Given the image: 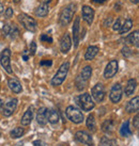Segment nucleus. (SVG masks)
<instances>
[{
	"label": "nucleus",
	"instance_id": "f257e3e1",
	"mask_svg": "<svg viewBox=\"0 0 139 146\" xmlns=\"http://www.w3.org/2000/svg\"><path fill=\"white\" fill-rule=\"evenodd\" d=\"M69 68H70V63L69 62H64V63L59 67L58 72L53 77V79H51V85L58 86V85L61 84L62 82L65 80L66 76H67Z\"/></svg>",
	"mask_w": 139,
	"mask_h": 146
},
{
	"label": "nucleus",
	"instance_id": "f03ea898",
	"mask_svg": "<svg viewBox=\"0 0 139 146\" xmlns=\"http://www.w3.org/2000/svg\"><path fill=\"white\" fill-rule=\"evenodd\" d=\"M66 116L71 122L74 124H80L84 121V114L79 109L75 108L74 106H69L65 110Z\"/></svg>",
	"mask_w": 139,
	"mask_h": 146
},
{
	"label": "nucleus",
	"instance_id": "7ed1b4c3",
	"mask_svg": "<svg viewBox=\"0 0 139 146\" xmlns=\"http://www.w3.org/2000/svg\"><path fill=\"white\" fill-rule=\"evenodd\" d=\"M77 99H78V105L80 106V108L84 111L89 112V111H91L95 107V104H94L93 99L91 98V95L89 93L82 94Z\"/></svg>",
	"mask_w": 139,
	"mask_h": 146
},
{
	"label": "nucleus",
	"instance_id": "20e7f679",
	"mask_svg": "<svg viewBox=\"0 0 139 146\" xmlns=\"http://www.w3.org/2000/svg\"><path fill=\"white\" fill-rule=\"evenodd\" d=\"M18 21L24 26L25 29H27L30 32H35V30H37V21H35L34 18L23 13V14L18 15Z\"/></svg>",
	"mask_w": 139,
	"mask_h": 146
},
{
	"label": "nucleus",
	"instance_id": "39448f33",
	"mask_svg": "<svg viewBox=\"0 0 139 146\" xmlns=\"http://www.w3.org/2000/svg\"><path fill=\"white\" fill-rule=\"evenodd\" d=\"M73 8V4H71L69 7H66L62 10L61 14H60V25L65 27L72 21L74 17V13H75V9Z\"/></svg>",
	"mask_w": 139,
	"mask_h": 146
},
{
	"label": "nucleus",
	"instance_id": "423d86ee",
	"mask_svg": "<svg viewBox=\"0 0 139 146\" xmlns=\"http://www.w3.org/2000/svg\"><path fill=\"white\" fill-rule=\"evenodd\" d=\"M10 58H11V50L10 49H3L1 54H0V64H1V66L3 67V69L7 73L12 74L13 70L11 68Z\"/></svg>",
	"mask_w": 139,
	"mask_h": 146
},
{
	"label": "nucleus",
	"instance_id": "0eeeda50",
	"mask_svg": "<svg viewBox=\"0 0 139 146\" xmlns=\"http://www.w3.org/2000/svg\"><path fill=\"white\" fill-rule=\"evenodd\" d=\"M91 94H92V97L98 102H103L104 98H105V89H104V85L102 83L95 84L92 88V90H91Z\"/></svg>",
	"mask_w": 139,
	"mask_h": 146
},
{
	"label": "nucleus",
	"instance_id": "6e6552de",
	"mask_svg": "<svg viewBox=\"0 0 139 146\" xmlns=\"http://www.w3.org/2000/svg\"><path fill=\"white\" fill-rule=\"evenodd\" d=\"M118 69H119L118 61L117 60H111L107 64L106 68L104 70V77L106 78V79H110V78H112L116 74L118 73Z\"/></svg>",
	"mask_w": 139,
	"mask_h": 146
},
{
	"label": "nucleus",
	"instance_id": "1a4fd4ad",
	"mask_svg": "<svg viewBox=\"0 0 139 146\" xmlns=\"http://www.w3.org/2000/svg\"><path fill=\"white\" fill-rule=\"evenodd\" d=\"M122 86L119 84V83H116L112 88H111V91H110V95H109V97H110V100L114 104H117L121 100V98H122Z\"/></svg>",
	"mask_w": 139,
	"mask_h": 146
},
{
	"label": "nucleus",
	"instance_id": "9d476101",
	"mask_svg": "<svg viewBox=\"0 0 139 146\" xmlns=\"http://www.w3.org/2000/svg\"><path fill=\"white\" fill-rule=\"evenodd\" d=\"M75 139L77 140L78 142L87 144V145H89V146L93 145V140H92V137H91L88 132H86V131H77L76 134H75Z\"/></svg>",
	"mask_w": 139,
	"mask_h": 146
},
{
	"label": "nucleus",
	"instance_id": "9b49d317",
	"mask_svg": "<svg viewBox=\"0 0 139 146\" xmlns=\"http://www.w3.org/2000/svg\"><path fill=\"white\" fill-rule=\"evenodd\" d=\"M82 18L84 21H86L88 25H92L93 23V18H94V11L93 9L88 7V5H84L82 10Z\"/></svg>",
	"mask_w": 139,
	"mask_h": 146
},
{
	"label": "nucleus",
	"instance_id": "f8f14e48",
	"mask_svg": "<svg viewBox=\"0 0 139 146\" xmlns=\"http://www.w3.org/2000/svg\"><path fill=\"white\" fill-rule=\"evenodd\" d=\"M17 104H18V100H17L16 98L11 99L9 102H7L5 106L3 107V115L4 116H11V115L15 112V110H16Z\"/></svg>",
	"mask_w": 139,
	"mask_h": 146
},
{
	"label": "nucleus",
	"instance_id": "ddd939ff",
	"mask_svg": "<svg viewBox=\"0 0 139 146\" xmlns=\"http://www.w3.org/2000/svg\"><path fill=\"white\" fill-rule=\"evenodd\" d=\"M79 29H80V18L76 17V19L74 21L73 26V40H74V47L77 48L78 42H79Z\"/></svg>",
	"mask_w": 139,
	"mask_h": 146
},
{
	"label": "nucleus",
	"instance_id": "4468645a",
	"mask_svg": "<svg viewBox=\"0 0 139 146\" xmlns=\"http://www.w3.org/2000/svg\"><path fill=\"white\" fill-rule=\"evenodd\" d=\"M8 85L9 88L11 89V91L12 92H14V93H21V91H23V88H21V82H19V80L17 79V78H10L8 80Z\"/></svg>",
	"mask_w": 139,
	"mask_h": 146
},
{
	"label": "nucleus",
	"instance_id": "2eb2a0df",
	"mask_svg": "<svg viewBox=\"0 0 139 146\" xmlns=\"http://www.w3.org/2000/svg\"><path fill=\"white\" fill-rule=\"evenodd\" d=\"M71 46H72V41H71V36H70L69 33H65L61 40V45H60V48H61V51L63 53H66L71 49Z\"/></svg>",
	"mask_w": 139,
	"mask_h": 146
},
{
	"label": "nucleus",
	"instance_id": "dca6fc26",
	"mask_svg": "<svg viewBox=\"0 0 139 146\" xmlns=\"http://www.w3.org/2000/svg\"><path fill=\"white\" fill-rule=\"evenodd\" d=\"M125 109L128 113H133V112H137L139 109V97L138 96H136L134 97L132 100L127 102L126 107H125Z\"/></svg>",
	"mask_w": 139,
	"mask_h": 146
},
{
	"label": "nucleus",
	"instance_id": "f3484780",
	"mask_svg": "<svg viewBox=\"0 0 139 146\" xmlns=\"http://www.w3.org/2000/svg\"><path fill=\"white\" fill-rule=\"evenodd\" d=\"M37 121L41 126L46 125V123H47V109L46 108H41L37 110Z\"/></svg>",
	"mask_w": 139,
	"mask_h": 146
},
{
	"label": "nucleus",
	"instance_id": "a211bd4d",
	"mask_svg": "<svg viewBox=\"0 0 139 146\" xmlns=\"http://www.w3.org/2000/svg\"><path fill=\"white\" fill-rule=\"evenodd\" d=\"M98 52V46H90V47H88L86 53H85V60H87V61L93 60L94 58L96 57Z\"/></svg>",
	"mask_w": 139,
	"mask_h": 146
},
{
	"label": "nucleus",
	"instance_id": "6ab92c4d",
	"mask_svg": "<svg viewBox=\"0 0 139 146\" xmlns=\"http://www.w3.org/2000/svg\"><path fill=\"white\" fill-rule=\"evenodd\" d=\"M32 117H33V108H29L26 112H25V114L23 115V117H21V125L24 126H28L30 123H31V121H32Z\"/></svg>",
	"mask_w": 139,
	"mask_h": 146
},
{
	"label": "nucleus",
	"instance_id": "aec40b11",
	"mask_svg": "<svg viewBox=\"0 0 139 146\" xmlns=\"http://www.w3.org/2000/svg\"><path fill=\"white\" fill-rule=\"evenodd\" d=\"M49 12V8L47 3H42L35 10V15L39 17H45Z\"/></svg>",
	"mask_w": 139,
	"mask_h": 146
},
{
	"label": "nucleus",
	"instance_id": "412c9836",
	"mask_svg": "<svg viewBox=\"0 0 139 146\" xmlns=\"http://www.w3.org/2000/svg\"><path fill=\"white\" fill-rule=\"evenodd\" d=\"M47 122L50 124H57L59 122V113L56 110H47Z\"/></svg>",
	"mask_w": 139,
	"mask_h": 146
},
{
	"label": "nucleus",
	"instance_id": "4be33fe9",
	"mask_svg": "<svg viewBox=\"0 0 139 146\" xmlns=\"http://www.w3.org/2000/svg\"><path fill=\"white\" fill-rule=\"evenodd\" d=\"M136 80L135 79H130L128 81H127V84L125 86V94H126L127 96H131L132 94L135 92V89H136Z\"/></svg>",
	"mask_w": 139,
	"mask_h": 146
},
{
	"label": "nucleus",
	"instance_id": "5701e85b",
	"mask_svg": "<svg viewBox=\"0 0 139 146\" xmlns=\"http://www.w3.org/2000/svg\"><path fill=\"white\" fill-rule=\"evenodd\" d=\"M120 133L122 137H131L132 135V131L130 129V121H125V122L123 123L122 127H121V129H120Z\"/></svg>",
	"mask_w": 139,
	"mask_h": 146
},
{
	"label": "nucleus",
	"instance_id": "b1692460",
	"mask_svg": "<svg viewBox=\"0 0 139 146\" xmlns=\"http://www.w3.org/2000/svg\"><path fill=\"white\" fill-rule=\"evenodd\" d=\"M91 75H92V67L91 66H86L84 67L80 73V77L85 80V81H88L91 78Z\"/></svg>",
	"mask_w": 139,
	"mask_h": 146
},
{
	"label": "nucleus",
	"instance_id": "393cba45",
	"mask_svg": "<svg viewBox=\"0 0 139 146\" xmlns=\"http://www.w3.org/2000/svg\"><path fill=\"white\" fill-rule=\"evenodd\" d=\"M132 27H133V21L132 19H126V21H124V24L121 26V28H120V33L121 34H124V33H126V32H128L130 30L132 29Z\"/></svg>",
	"mask_w": 139,
	"mask_h": 146
},
{
	"label": "nucleus",
	"instance_id": "a878e982",
	"mask_svg": "<svg viewBox=\"0 0 139 146\" xmlns=\"http://www.w3.org/2000/svg\"><path fill=\"white\" fill-rule=\"evenodd\" d=\"M102 129H103V131L106 132V133H111V131L114 129V122H112L111 119L106 121V122L103 124Z\"/></svg>",
	"mask_w": 139,
	"mask_h": 146
},
{
	"label": "nucleus",
	"instance_id": "bb28decb",
	"mask_svg": "<svg viewBox=\"0 0 139 146\" xmlns=\"http://www.w3.org/2000/svg\"><path fill=\"white\" fill-rule=\"evenodd\" d=\"M23 134H24V129H23V128H21V127L14 128V129L10 132V135H11V138H13V139L21 138Z\"/></svg>",
	"mask_w": 139,
	"mask_h": 146
},
{
	"label": "nucleus",
	"instance_id": "cd10ccee",
	"mask_svg": "<svg viewBox=\"0 0 139 146\" xmlns=\"http://www.w3.org/2000/svg\"><path fill=\"white\" fill-rule=\"evenodd\" d=\"M130 41H131L132 44H135L136 47H138V43H139V32L136 30L135 32H133L130 35Z\"/></svg>",
	"mask_w": 139,
	"mask_h": 146
},
{
	"label": "nucleus",
	"instance_id": "c85d7f7f",
	"mask_svg": "<svg viewBox=\"0 0 139 146\" xmlns=\"http://www.w3.org/2000/svg\"><path fill=\"white\" fill-rule=\"evenodd\" d=\"M87 127L90 130L95 129V119H94L93 114H90L87 118Z\"/></svg>",
	"mask_w": 139,
	"mask_h": 146
},
{
	"label": "nucleus",
	"instance_id": "c756f323",
	"mask_svg": "<svg viewBox=\"0 0 139 146\" xmlns=\"http://www.w3.org/2000/svg\"><path fill=\"white\" fill-rule=\"evenodd\" d=\"M86 83H87V81H85L80 76H78L77 79H76V85H77V89L79 90V91H82V89L86 88Z\"/></svg>",
	"mask_w": 139,
	"mask_h": 146
},
{
	"label": "nucleus",
	"instance_id": "7c9ffc66",
	"mask_svg": "<svg viewBox=\"0 0 139 146\" xmlns=\"http://www.w3.org/2000/svg\"><path fill=\"white\" fill-rule=\"evenodd\" d=\"M35 51H37V44L35 42H31L29 46V56H34Z\"/></svg>",
	"mask_w": 139,
	"mask_h": 146
},
{
	"label": "nucleus",
	"instance_id": "2f4dec72",
	"mask_svg": "<svg viewBox=\"0 0 139 146\" xmlns=\"http://www.w3.org/2000/svg\"><path fill=\"white\" fill-rule=\"evenodd\" d=\"M11 25L9 24H5L3 26V28H2V34H3L4 36H8L9 34H10V31H11Z\"/></svg>",
	"mask_w": 139,
	"mask_h": 146
},
{
	"label": "nucleus",
	"instance_id": "473e14b6",
	"mask_svg": "<svg viewBox=\"0 0 139 146\" xmlns=\"http://www.w3.org/2000/svg\"><path fill=\"white\" fill-rule=\"evenodd\" d=\"M18 34H19L18 29H17L16 27H11V31H10V34H9V35H11L12 38H15V37H17Z\"/></svg>",
	"mask_w": 139,
	"mask_h": 146
},
{
	"label": "nucleus",
	"instance_id": "72a5a7b5",
	"mask_svg": "<svg viewBox=\"0 0 139 146\" xmlns=\"http://www.w3.org/2000/svg\"><path fill=\"white\" fill-rule=\"evenodd\" d=\"M41 41L51 44V43H53V38H51L50 36H48L47 34H42V35H41Z\"/></svg>",
	"mask_w": 139,
	"mask_h": 146
},
{
	"label": "nucleus",
	"instance_id": "f704fd0d",
	"mask_svg": "<svg viewBox=\"0 0 139 146\" xmlns=\"http://www.w3.org/2000/svg\"><path fill=\"white\" fill-rule=\"evenodd\" d=\"M121 19L119 18V19H117V21H115V24H114V26H112V29L115 30V31H119L120 30V28H121Z\"/></svg>",
	"mask_w": 139,
	"mask_h": 146
},
{
	"label": "nucleus",
	"instance_id": "c9c22d12",
	"mask_svg": "<svg viewBox=\"0 0 139 146\" xmlns=\"http://www.w3.org/2000/svg\"><path fill=\"white\" fill-rule=\"evenodd\" d=\"M13 9L12 8H8L5 9V12H4V16L5 18H11L13 16Z\"/></svg>",
	"mask_w": 139,
	"mask_h": 146
},
{
	"label": "nucleus",
	"instance_id": "e433bc0d",
	"mask_svg": "<svg viewBox=\"0 0 139 146\" xmlns=\"http://www.w3.org/2000/svg\"><path fill=\"white\" fill-rule=\"evenodd\" d=\"M109 143H110V141L108 140L107 138H104L101 140V143H100V146H109Z\"/></svg>",
	"mask_w": 139,
	"mask_h": 146
},
{
	"label": "nucleus",
	"instance_id": "4c0bfd02",
	"mask_svg": "<svg viewBox=\"0 0 139 146\" xmlns=\"http://www.w3.org/2000/svg\"><path fill=\"white\" fill-rule=\"evenodd\" d=\"M51 64H53L51 60H43V61L40 62V65H41V66H50Z\"/></svg>",
	"mask_w": 139,
	"mask_h": 146
},
{
	"label": "nucleus",
	"instance_id": "58836bf2",
	"mask_svg": "<svg viewBox=\"0 0 139 146\" xmlns=\"http://www.w3.org/2000/svg\"><path fill=\"white\" fill-rule=\"evenodd\" d=\"M134 126H135V128L136 129H138V127H139V116H138V114L135 116V118H134Z\"/></svg>",
	"mask_w": 139,
	"mask_h": 146
},
{
	"label": "nucleus",
	"instance_id": "ea45409f",
	"mask_svg": "<svg viewBox=\"0 0 139 146\" xmlns=\"http://www.w3.org/2000/svg\"><path fill=\"white\" fill-rule=\"evenodd\" d=\"M23 59H24L25 61H28V59H29V51L28 50H25L24 52H23Z\"/></svg>",
	"mask_w": 139,
	"mask_h": 146
},
{
	"label": "nucleus",
	"instance_id": "a19ab883",
	"mask_svg": "<svg viewBox=\"0 0 139 146\" xmlns=\"http://www.w3.org/2000/svg\"><path fill=\"white\" fill-rule=\"evenodd\" d=\"M109 146H118V143L116 140H111L110 143H109Z\"/></svg>",
	"mask_w": 139,
	"mask_h": 146
},
{
	"label": "nucleus",
	"instance_id": "79ce46f5",
	"mask_svg": "<svg viewBox=\"0 0 139 146\" xmlns=\"http://www.w3.org/2000/svg\"><path fill=\"white\" fill-rule=\"evenodd\" d=\"M110 21H111V17H109V18H107L106 21H105V23H104V26L106 27L107 24H108V25H110Z\"/></svg>",
	"mask_w": 139,
	"mask_h": 146
},
{
	"label": "nucleus",
	"instance_id": "37998d69",
	"mask_svg": "<svg viewBox=\"0 0 139 146\" xmlns=\"http://www.w3.org/2000/svg\"><path fill=\"white\" fill-rule=\"evenodd\" d=\"M33 144H34L35 146H43V145H42L41 141H34V142H33Z\"/></svg>",
	"mask_w": 139,
	"mask_h": 146
},
{
	"label": "nucleus",
	"instance_id": "c03bdc74",
	"mask_svg": "<svg viewBox=\"0 0 139 146\" xmlns=\"http://www.w3.org/2000/svg\"><path fill=\"white\" fill-rule=\"evenodd\" d=\"M93 2H95V3H104L106 0H92Z\"/></svg>",
	"mask_w": 139,
	"mask_h": 146
},
{
	"label": "nucleus",
	"instance_id": "a18cd8bd",
	"mask_svg": "<svg viewBox=\"0 0 139 146\" xmlns=\"http://www.w3.org/2000/svg\"><path fill=\"white\" fill-rule=\"evenodd\" d=\"M2 12H3V5H2L1 2H0V15L2 14Z\"/></svg>",
	"mask_w": 139,
	"mask_h": 146
},
{
	"label": "nucleus",
	"instance_id": "49530a36",
	"mask_svg": "<svg viewBox=\"0 0 139 146\" xmlns=\"http://www.w3.org/2000/svg\"><path fill=\"white\" fill-rule=\"evenodd\" d=\"M43 1V3H48V2H50L51 0H42Z\"/></svg>",
	"mask_w": 139,
	"mask_h": 146
},
{
	"label": "nucleus",
	"instance_id": "de8ad7c7",
	"mask_svg": "<svg viewBox=\"0 0 139 146\" xmlns=\"http://www.w3.org/2000/svg\"><path fill=\"white\" fill-rule=\"evenodd\" d=\"M2 105H3V104H2V100L0 99V110H1V108H2Z\"/></svg>",
	"mask_w": 139,
	"mask_h": 146
},
{
	"label": "nucleus",
	"instance_id": "09e8293b",
	"mask_svg": "<svg viewBox=\"0 0 139 146\" xmlns=\"http://www.w3.org/2000/svg\"><path fill=\"white\" fill-rule=\"evenodd\" d=\"M132 2H134V3H138V0H132Z\"/></svg>",
	"mask_w": 139,
	"mask_h": 146
},
{
	"label": "nucleus",
	"instance_id": "8fccbe9b",
	"mask_svg": "<svg viewBox=\"0 0 139 146\" xmlns=\"http://www.w3.org/2000/svg\"><path fill=\"white\" fill-rule=\"evenodd\" d=\"M21 0H13V2H15V3H18Z\"/></svg>",
	"mask_w": 139,
	"mask_h": 146
},
{
	"label": "nucleus",
	"instance_id": "3c124183",
	"mask_svg": "<svg viewBox=\"0 0 139 146\" xmlns=\"http://www.w3.org/2000/svg\"><path fill=\"white\" fill-rule=\"evenodd\" d=\"M0 137H1V133H0Z\"/></svg>",
	"mask_w": 139,
	"mask_h": 146
}]
</instances>
